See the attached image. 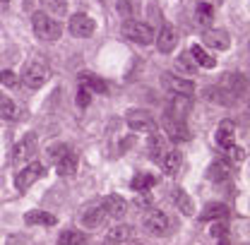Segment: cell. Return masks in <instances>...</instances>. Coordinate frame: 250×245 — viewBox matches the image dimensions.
<instances>
[{
  "mask_svg": "<svg viewBox=\"0 0 250 245\" xmlns=\"http://www.w3.org/2000/svg\"><path fill=\"white\" fill-rule=\"evenodd\" d=\"M31 27H34V34L41 39V41H58L62 34L61 22H56L51 15L46 12H34L31 15Z\"/></svg>",
  "mask_w": 250,
  "mask_h": 245,
  "instance_id": "cell-1",
  "label": "cell"
},
{
  "mask_svg": "<svg viewBox=\"0 0 250 245\" xmlns=\"http://www.w3.org/2000/svg\"><path fill=\"white\" fill-rule=\"evenodd\" d=\"M123 34L125 39H130L132 43H140V46H149L154 41V29L145 22H135V20H127L123 24Z\"/></svg>",
  "mask_w": 250,
  "mask_h": 245,
  "instance_id": "cell-2",
  "label": "cell"
},
{
  "mask_svg": "<svg viewBox=\"0 0 250 245\" xmlns=\"http://www.w3.org/2000/svg\"><path fill=\"white\" fill-rule=\"evenodd\" d=\"M48 80V67L41 61H31L24 65V72H22V82L29 87V89H39L43 87Z\"/></svg>",
  "mask_w": 250,
  "mask_h": 245,
  "instance_id": "cell-3",
  "label": "cell"
},
{
  "mask_svg": "<svg viewBox=\"0 0 250 245\" xmlns=\"http://www.w3.org/2000/svg\"><path fill=\"white\" fill-rule=\"evenodd\" d=\"M171 226H173V221L168 219V214H164L159 209H149L147 216H145V231L152 233V236H166V233H171Z\"/></svg>",
  "mask_w": 250,
  "mask_h": 245,
  "instance_id": "cell-4",
  "label": "cell"
},
{
  "mask_svg": "<svg viewBox=\"0 0 250 245\" xmlns=\"http://www.w3.org/2000/svg\"><path fill=\"white\" fill-rule=\"evenodd\" d=\"M125 121H127V127L135 130V132H145V135H154L156 132L154 118H152L147 111H142V108H132Z\"/></svg>",
  "mask_w": 250,
  "mask_h": 245,
  "instance_id": "cell-5",
  "label": "cell"
},
{
  "mask_svg": "<svg viewBox=\"0 0 250 245\" xmlns=\"http://www.w3.org/2000/svg\"><path fill=\"white\" fill-rule=\"evenodd\" d=\"M161 84H164V89L166 92H171L173 96H190V94L195 92V84L186 80V77H178V75H161Z\"/></svg>",
  "mask_w": 250,
  "mask_h": 245,
  "instance_id": "cell-6",
  "label": "cell"
},
{
  "mask_svg": "<svg viewBox=\"0 0 250 245\" xmlns=\"http://www.w3.org/2000/svg\"><path fill=\"white\" fill-rule=\"evenodd\" d=\"M94 31H96V22H94L89 15L77 12V15L70 17V34H72V36H77V39H89Z\"/></svg>",
  "mask_w": 250,
  "mask_h": 245,
  "instance_id": "cell-7",
  "label": "cell"
},
{
  "mask_svg": "<svg viewBox=\"0 0 250 245\" xmlns=\"http://www.w3.org/2000/svg\"><path fill=\"white\" fill-rule=\"evenodd\" d=\"M41 176H43V166H41L39 161H31L27 168H22V171L17 173V178H15V187H17L20 192H27V187L36 183Z\"/></svg>",
  "mask_w": 250,
  "mask_h": 245,
  "instance_id": "cell-8",
  "label": "cell"
},
{
  "mask_svg": "<svg viewBox=\"0 0 250 245\" xmlns=\"http://www.w3.org/2000/svg\"><path fill=\"white\" fill-rule=\"evenodd\" d=\"M36 154V135H24L17 144H15V149H12V161L15 163H24V161H29L31 156Z\"/></svg>",
  "mask_w": 250,
  "mask_h": 245,
  "instance_id": "cell-9",
  "label": "cell"
},
{
  "mask_svg": "<svg viewBox=\"0 0 250 245\" xmlns=\"http://www.w3.org/2000/svg\"><path fill=\"white\" fill-rule=\"evenodd\" d=\"M219 87H224L226 92L231 94V96H246V89H248V82H246V77L241 75V72H229V75H224V80H221V84Z\"/></svg>",
  "mask_w": 250,
  "mask_h": 245,
  "instance_id": "cell-10",
  "label": "cell"
},
{
  "mask_svg": "<svg viewBox=\"0 0 250 245\" xmlns=\"http://www.w3.org/2000/svg\"><path fill=\"white\" fill-rule=\"evenodd\" d=\"M154 39H156V48L161 53H171L176 48V43H178V34H176V29L171 24H164L159 29V34H154Z\"/></svg>",
  "mask_w": 250,
  "mask_h": 245,
  "instance_id": "cell-11",
  "label": "cell"
},
{
  "mask_svg": "<svg viewBox=\"0 0 250 245\" xmlns=\"http://www.w3.org/2000/svg\"><path fill=\"white\" fill-rule=\"evenodd\" d=\"M164 130H166V135H168L173 142H186V140H190V130H188V125L183 121L171 118V116L164 118Z\"/></svg>",
  "mask_w": 250,
  "mask_h": 245,
  "instance_id": "cell-12",
  "label": "cell"
},
{
  "mask_svg": "<svg viewBox=\"0 0 250 245\" xmlns=\"http://www.w3.org/2000/svg\"><path fill=\"white\" fill-rule=\"evenodd\" d=\"M202 96H205L207 101H212V103H219V106H233V103L238 101L236 96H231L224 87H205V89H202Z\"/></svg>",
  "mask_w": 250,
  "mask_h": 245,
  "instance_id": "cell-13",
  "label": "cell"
},
{
  "mask_svg": "<svg viewBox=\"0 0 250 245\" xmlns=\"http://www.w3.org/2000/svg\"><path fill=\"white\" fill-rule=\"evenodd\" d=\"M202 41H205V46H209V48H217V51H226L229 46H231V39H229V34L221 29H209L202 34Z\"/></svg>",
  "mask_w": 250,
  "mask_h": 245,
  "instance_id": "cell-14",
  "label": "cell"
},
{
  "mask_svg": "<svg viewBox=\"0 0 250 245\" xmlns=\"http://www.w3.org/2000/svg\"><path fill=\"white\" fill-rule=\"evenodd\" d=\"M101 209L108 216H113V219H123L125 212H127V202H125L121 195H108V197L104 200Z\"/></svg>",
  "mask_w": 250,
  "mask_h": 245,
  "instance_id": "cell-15",
  "label": "cell"
},
{
  "mask_svg": "<svg viewBox=\"0 0 250 245\" xmlns=\"http://www.w3.org/2000/svg\"><path fill=\"white\" fill-rule=\"evenodd\" d=\"M236 140V122L233 121H221L217 127V142L221 149H229L231 144H236L233 142Z\"/></svg>",
  "mask_w": 250,
  "mask_h": 245,
  "instance_id": "cell-16",
  "label": "cell"
},
{
  "mask_svg": "<svg viewBox=\"0 0 250 245\" xmlns=\"http://www.w3.org/2000/svg\"><path fill=\"white\" fill-rule=\"evenodd\" d=\"M104 219H106V212L101 209V207H96V204H92V207H87L84 212H82V216H80V221H82V226L84 228H99L101 224H104Z\"/></svg>",
  "mask_w": 250,
  "mask_h": 245,
  "instance_id": "cell-17",
  "label": "cell"
},
{
  "mask_svg": "<svg viewBox=\"0 0 250 245\" xmlns=\"http://www.w3.org/2000/svg\"><path fill=\"white\" fill-rule=\"evenodd\" d=\"M147 149H149V159L154 161V163H161V159L166 156L168 152V144H166V140L161 137V135H149V144H147Z\"/></svg>",
  "mask_w": 250,
  "mask_h": 245,
  "instance_id": "cell-18",
  "label": "cell"
},
{
  "mask_svg": "<svg viewBox=\"0 0 250 245\" xmlns=\"http://www.w3.org/2000/svg\"><path fill=\"white\" fill-rule=\"evenodd\" d=\"M171 200H173L176 209H178V212H183L186 216H190L192 212H195V207H192V200H190V195H188L183 187H173V190H171Z\"/></svg>",
  "mask_w": 250,
  "mask_h": 245,
  "instance_id": "cell-19",
  "label": "cell"
},
{
  "mask_svg": "<svg viewBox=\"0 0 250 245\" xmlns=\"http://www.w3.org/2000/svg\"><path fill=\"white\" fill-rule=\"evenodd\" d=\"M80 84H82L87 92H96V94H106L108 92V84H106L101 77L92 75V72H82V75H80Z\"/></svg>",
  "mask_w": 250,
  "mask_h": 245,
  "instance_id": "cell-20",
  "label": "cell"
},
{
  "mask_svg": "<svg viewBox=\"0 0 250 245\" xmlns=\"http://www.w3.org/2000/svg\"><path fill=\"white\" fill-rule=\"evenodd\" d=\"M159 166H161V171H164L166 176H176L178 168H181V152H178V149H168Z\"/></svg>",
  "mask_w": 250,
  "mask_h": 245,
  "instance_id": "cell-21",
  "label": "cell"
},
{
  "mask_svg": "<svg viewBox=\"0 0 250 245\" xmlns=\"http://www.w3.org/2000/svg\"><path fill=\"white\" fill-rule=\"evenodd\" d=\"M130 238H132V226H127V224H118L106 233V241L111 245H121L125 241H130Z\"/></svg>",
  "mask_w": 250,
  "mask_h": 245,
  "instance_id": "cell-22",
  "label": "cell"
},
{
  "mask_svg": "<svg viewBox=\"0 0 250 245\" xmlns=\"http://www.w3.org/2000/svg\"><path fill=\"white\" fill-rule=\"evenodd\" d=\"M190 106H192V101H190V96H173L171 99V118H176V121H183L188 116V111H190Z\"/></svg>",
  "mask_w": 250,
  "mask_h": 245,
  "instance_id": "cell-23",
  "label": "cell"
},
{
  "mask_svg": "<svg viewBox=\"0 0 250 245\" xmlns=\"http://www.w3.org/2000/svg\"><path fill=\"white\" fill-rule=\"evenodd\" d=\"M24 221H27L29 226H56V224H58V219H56L53 214H48V212H39V209L27 212V214H24Z\"/></svg>",
  "mask_w": 250,
  "mask_h": 245,
  "instance_id": "cell-24",
  "label": "cell"
},
{
  "mask_svg": "<svg viewBox=\"0 0 250 245\" xmlns=\"http://www.w3.org/2000/svg\"><path fill=\"white\" fill-rule=\"evenodd\" d=\"M229 173H231V168H229V163H226V161H212V163H209V168H207V178H209L212 183H221V181H226V178H229Z\"/></svg>",
  "mask_w": 250,
  "mask_h": 245,
  "instance_id": "cell-25",
  "label": "cell"
},
{
  "mask_svg": "<svg viewBox=\"0 0 250 245\" xmlns=\"http://www.w3.org/2000/svg\"><path fill=\"white\" fill-rule=\"evenodd\" d=\"M56 168H58V176H75V171H77V154L75 152H67L62 156L61 161L56 163Z\"/></svg>",
  "mask_w": 250,
  "mask_h": 245,
  "instance_id": "cell-26",
  "label": "cell"
},
{
  "mask_svg": "<svg viewBox=\"0 0 250 245\" xmlns=\"http://www.w3.org/2000/svg\"><path fill=\"white\" fill-rule=\"evenodd\" d=\"M190 58L195 61V65H202V67H214V65H217V61H214L200 43H195V46L190 48Z\"/></svg>",
  "mask_w": 250,
  "mask_h": 245,
  "instance_id": "cell-27",
  "label": "cell"
},
{
  "mask_svg": "<svg viewBox=\"0 0 250 245\" xmlns=\"http://www.w3.org/2000/svg\"><path fill=\"white\" fill-rule=\"evenodd\" d=\"M0 118L5 121H17L20 113H17V103L7 96H0Z\"/></svg>",
  "mask_w": 250,
  "mask_h": 245,
  "instance_id": "cell-28",
  "label": "cell"
},
{
  "mask_svg": "<svg viewBox=\"0 0 250 245\" xmlns=\"http://www.w3.org/2000/svg\"><path fill=\"white\" fill-rule=\"evenodd\" d=\"M154 176H149V173H137L135 178H132V183L130 187L135 190V192H147V190H152L154 187Z\"/></svg>",
  "mask_w": 250,
  "mask_h": 245,
  "instance_id": "cell-29",
  "label": "cell"
},
{
  "mask_svg": "<svg viewBox=\"0 0 250 245\" xmlns=\"http://www.w3.org/2000/svg\"><path fill=\"white\" fill-rule=\"evenodd\" d=\"M226 204H221V202H209L205 209H202V219L205 221H212V219H221V216H226Z\"/></svg>",
  "mask_w": 250,
  "mask_h": 245,
  "instance_id": "cell-30",
  "label": "cell"
},
{
  "mask_svg": "<svg viewBox=\"0 0 250 245\" xmlns=\"http://www.w3.org/2000/svg\"><path fill=\"white\" fill-rule=\"evenodd\" d=\"M195 20H197V24H209L212 20H214V10H212V5H207V2H200L197 7H195Z\"/></svg>",
  "mask_w": 250,
  "mask_h": 245,
  "instance_id": "cell-31",
  "label": "cell"
},
{
  "mask_svg": "<svg viewBox=\"0 0 250 245\" xmlns=\"http://www.w3.org/2000/svg\"><path fill=\"white\" fill-rule=\"evenodd\" d=\"M84 241H87V236L82 231H62L58 245H84Z\"/></svg>",
  "mask_w": 250,
  "mask_h": 245,
  "instance_id": "cell-32",
  "label": "cell"
},
{
  "mask_svg": "<svg viewBox=\"0 0 250 245\" xmlns=\"http://www.w3.org/2000/svg\"><path fill=\"white\" fill-rule=\"evenodd\" d=\"M137 5H140V0H118L116 10H118V15H123L125 20H132L137 15Z\"/></svg>",
  "mask_w": 250,
  "mask_h": 245,
  "instance_id": "cell-33",
  "label": "cell"
},
{
  "mask_svg": "<svg viewBox=\"0 0 250 245\" xmlns=\"http://www.w3.org/2000/svg\"><path fill=\"white\" fill-rule=\"evenodd\" d=\"M176 70L183 72V75H195V72H197V65L190 58V53H183V56L176 58Z\"/></svg>",
  "mask_w": 250,
  "mask_h": 245,
  "instance_id": "cell-34",
  "label": "cell"
},
{
  "mask_svg": "<svg viewBox=\"0 0 250 245\" xmlns=\"http://www.w3.org/2000/svg\"><path fill=\"white\" fill-rule=\"evenodd\" d=\"M67 152H70V147H67V144H53V147H48V161L58 163Z\"/></svg>",
  "mask_w": 250,
  "mask_h": 245,
  "instance_id": "cell-35",
  "label": "cell"
},
{
  "mask_svg": "<svg viewBox=\"0 0 250 245\" xmlns=\"http://www.w3.org/2000/svg\"><path fill=\"white\" fill-rule=\"evenodd\" d=\"M226 154H229V159H231L233 163L246 161V149H243V147H238V144H231V147L226 149Z\"/></svg>",
  "mask_w": 250,
  "mask_h": 245,
  "instance_id": "cell-36",
  "label": "cell"
},
{
  "mask_svg": "<svg viewBox=\"0 0 250 245\" xmlns=\"http://www.w3.org/2000/svg\"><path fill=\"white\" fill-rule=\"evenodd\" d=\"M0 82H2V87H17L20 84V80H17V75L12 70H2L0 72Z\"/></svg>",
  "mask_w": 250,
  "mask_h": 245,
  "instance_id": "cell-37",
  "label": "cell"
},
{
  "mask_svg": "<svg viewBox=\"0 0 250 245\" xmlns=\"http://www.w3.org/2000/svg\"><path fill=\"white\" fill-rule=\"evenodd\" d=\"M89 101H92V94L87 92L84 87H80V92H77V106H80V108H87Z\"/></svg>",
  "mask_w": 250,
  "mask_h": 245,
  "instance_id": "cell-38",
  "label": "cell"
},
{
  "mask_svg": "<svg viewBox=\"0 0 250 245\" xmlns=\"http://www.w3.org/2000/svg\"><path fill=\"white\" fill-rule=\"evenodd\" d=\"M48 2H51V7H53L58 15H62V12H65V7H67V5H65V0H48Z\"/></svg>",
  "mask_w": 250,
  "mask_h": 245,
  "instance_id": "cell-39",
  "label": "cell"
},
{
  "mask_svg": "<svg viewBox=\"0 0 250 245\" xmlns=\"http://www.w3.org/2000/svg\"><path fill=\"white\" fill-rule=\"evenodd\" d=\"M221 233H226V226H224V224H221V221H219L217 226H214V228H212V236H221Z\"/></svg>",
  "mask_w": 250,
  "mask_h": 245,
  "instance_id": "cell-40",
  "label": "cell"
},
{
  "mask_svg": "<svg viewBox=\"0 0 250 245\" xmlns=\"http://www.w3.org/2000/svg\"><path fill=\"white\" fill-rule=\"evenodd\" d=\"M7 5H10V0H0V12H2V10H5Z\"/></svg>",
  "mask_w": 250,
  "mask_h": 245,
  "instance_id": "cell-41",
  "label": "cell"
},
{
  "mask_svg": "<svg viewBox=\"0 0 250 245\" xmlns=\"http://www.w3.org/2000/svg\"><path fill=\"white\" fill-rule=\"evenodd\" d=\"M221 245H229V243H221Z\"/></svg>",
  "mask_w": 250,
  "mask_h": 245,
  "instance_id": "cell-42",
  "label": "cell"
},
{
  "mask_svg": "<svg viewBox=\"0 0 250 245\" xmlns=\"http://www.w3.org/2000/svg\"><path fill=\"white\" fill-rule=\"evenodd\" d=\"M135 245H142V243H135Z\"/></svg>",
  "mask_w": 250,
  "mask_h": 245,
  "instance_id": "cell-43",
  "label": "cell"
}]
</instances>
